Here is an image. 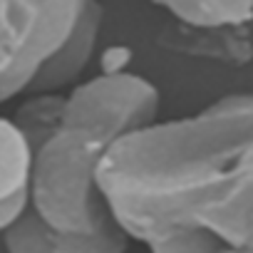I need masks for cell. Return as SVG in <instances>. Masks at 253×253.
<instances>
[{
    "mask_svg": "<svg viewBox=\"0 0 253 253\" xmlns=\"http://www.w3.org/2000/svg\"><path fill=\"white\" fill-rule=\"evenodd\" d=\"M62 104L65 94H30L15 109L13 122L28 139L33 152L60 129Z\"/></svg>",
    "mask_w": 253,
    "mask_h": 253,
    "instance_id": "8",
    "label": "cell"
},
{
    "mask_svg": "<svg viewBox=\"0 0 253 253\" xmlns=\"http://www.w3.org/2000/svg\"><path fill=\"white\" fill-rule=\"evenodd\" d=\"M179 25L201 33H233L246 30L253 20V3H221V0H179V3H162Z\"/></svg>",
    "mask_w": 253,
    "mask_h": 253,
    "instance_id": "7",
    "label": "cell"
},
{
    "mask_svg": "<svg viewBox=\"0 0 253 253\" xmlns=\"http://www.w3.org/2000/svg\"><path fill=\"white\" fill-rule=\"evenodd\" d=\"M5 253H55L52 231L28 209L5 233H3Z\"/></svg>",
    "mask_w": 253,
    "mask_h": 253,
    "instance_id": "10",
    "label": "cell"
},
{
    "mask_svg": "<svg viewBox=\"0 0 253 253\" xmlns=\"http://www.w3.org/2000/svg\"><path fill=\"white\" fill-rule=\"evenodd\" d=\"M33 149L13 117L0 114V238L30 209Z\"/></svg>",
    "mask_w": 253,
    "mask_h": 253,
    "instance_id": "6",
    "label": "cell"
},
{
    "mask_svg": "<svg viewBox=\"0 0 253 253\" xmlns=\"http://www.w3.org/2000/svg\"><path fill=\"white\" fill-rule=\"evenodd\" d=\"M162 94L137 72H102L92 80L77 82L62 104V126L87 129L107 142L149 129L159 122Z\"/></svg>",
    "mask_w": 253,
    "mask_h": 253,
    "instance_id": "4",
    "label": "cell"
},
{
    "mask_svg": "<svg viewBox=\"0 0 253 253\" xmlns=\"http://www.w3.org/2000/svg\"><path fill=\"white\" fill-rule=\"evenodd\" d=\"M55 253H126L129 236L114 221L94 233H52Z\"/></svg>",
    "mask_w": 253,
    "mask_h": 253,
    "instance_id": "9",
    "label": "cell"
},
{
    "mask_svg": "<svg viewBox=\"0 0 253 253\" xmlns=\"http://www.w3.org/2000/svg\"><path fill=\"white\" fill-rule=\"evenodd\" d=\"M102 25H104V8L99 3H92V0H82V10L77 15L75 28L70 30L60 50L50 57V62L42 67L33 87V94H62L65 87L70 84L75 87L94 57Z\"/></svg>",
    "mask_w": 253,
    "mask_h": 253,
    "instance_id": "5",
    "label": "cell"
},
{
    "mask_svg": "<svg viewBox=\"0 0 253 253\" xmlns=\"http://www.w3.org/2000/svg\"><path fill=\"white\" fill-rule=\"evenodd\" d=\"M109 149L104 137L60 124L33 152L30 211L52 233H94L117 221L97 179Z\"/></svg>",
    "mask_w": 253,
    "mask_h": 253,
    "instance_id": "2",
    "label": "cell"
},
{
    "mask_svg": "<svg viewBox=\"0 0 253 253\" xmlns=\"http://www.w3.org/2000/svg\"><path fill=\"white\" fill-rule=\"evenodd\" d=\"M80 10L82 0H0V104L33 94Z\"/></svg>",
    "mask_w": 253,
    "mask_h": 253,
    "instance_id": "3",
    "label": "cell"
},
{
    "mask_svg": "<svg viewBox=\"0 0 253 253\" xmlns=\"http://www.w3.org/2000/svg\"><path fill=\"white\" fill-rule=\"evenodd\" d=\"M97 179L117 223L149 253H253V94L119 139Z\"/></svg>",
    "mask_w": 253,
    "mask_h": 253,
    "instance_id": "1",
    "label": "cell"
}]
</instances>
